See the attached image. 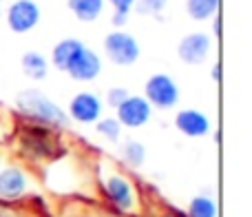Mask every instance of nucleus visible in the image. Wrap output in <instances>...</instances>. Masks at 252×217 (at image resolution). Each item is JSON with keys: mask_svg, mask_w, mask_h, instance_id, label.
Wrapping results in <instances>:
<instances>
[{"mask_svg": "<svg viewBox=\"0 0 252 217\" xmlns=\"http://www.w3.org/2000/svg\"><path fill=\"white\" fill-rule=\"evenodd\" d=\"M16 111L27 124L47 126L51 131H64L71 126V120L64 108L40 89H25L18 93Z\"/></svg>", "mask_w": 252, "mask_h": 217, "instance_id": "2", "label": "nucleus"}, {"mask_svg": "<svg viewBox=\"0 0 252 217\" xmlns=\"http://www.w3.org/2000/svg\"><path fill=\"white\" fill-rule=\"evenodd\" d=\"M210 78H213V82H221V62H215L213 69H210Z\"/></svg>", "mask_w": 252, "mask_h": 217, "instance_id": "23", "label": "nucleus"}, {"mask_svg": "<svg viewBox=\"0 0 252 217\" xmlns=\"http://www.w3.org/2000/svg\"><path fill=\"white\" fill-rule=\"evenodd\" d=\"M93 126H95L97 135L104 138L106 142H111V144H118L120 138H122V131H124L122 124L115 120V115H102Z\"/></svg>", "mask_w": 252, "mask_h": 217, "instance_id": "19", "label": "nucleus"}, {"mask_svg": "<svg viewBox=\"0 0 252 217\" xmlns=\"http://www.w3.org/2000/svg\"><path fill=\"white\" fill-rule=\"evenodd\" d=\"M0 16H2V0H0Z\"/></svg>", "mask_w": 252, "mask_h": 217, "instance_id": "26", "label": "nucleus"}, {"mask_svg": "<svg viewBox=\"0 0 252 217\" xmlns=\"http://www.w3.org/2000/svg\"><path fill=\"white\" fill-rule=\"evenodd\" d=\"M102 47H104L106 60H109L111 65H115V67L135 65V62L139 60V53H142L137 38H135L133 34H128V31H124V29L109 31V34L104 36Z\"/></svg>", "mask_w": 252, "mask_h": 217, "instance_id": "5", "label": "nucleus"}, {"mask_svg": "<svg viewBox=\"0 0 252 217\" xmlns=\"http://www.w3.org/2000/svg\"><path fill=\"white\" fill-rule=\"evenodd\" d=\"M104 2L106 0H66V7L80 22H93L102 16Z\"/></svg>", "mask_w": 252, "mask_h": 217, "instance_id": "15", "label": "nucleus"}, {"mask_svg": "<svg viewBox=\"0 0 252 217\" xmlns=\"http://www.w3.org/2000/svg\"><path fill=\"white\" fill-rule=\"evenodd\" d=\"M66 115L75 124L93 126L102 115H104V100L95 91H78L69 100V107L64 108Z\"/></svg>", "mask_w": 252, "mask_h": 217, "instance_id": "7", "label": "nucleus"}, {"mask_svg": "<svg viewBox=\"0 0 252 217\" xmlns=\"http://www.w3.org/2000/svg\"><path fill=\"white\" fill-rule=\"evenodd\" d=\"M186 217H217V202L208 193L195 195L186 209Z\"/></svg>", "mask_w": 252, "mask_h": 217, "instance_id": "18", "label": "nucleus"}, {"mask_svg": "<svg viewBox=\"0 0 252 217\" xmlns=\"http://www.w3.org/2000/svg\"><path fill=\"white\" fill-rule=\"evenodd\" d=\"M144 98L146 102L159 111H170L179 105V87L175 82L173 75L168 73H153L151 78L144 82Z\"/></svg>", "mask_w": 252, "mask_h": 217, "instance_id": "6", "label": "nucleus"}, {"mask_svg": "<svg viewBox=\"0 0 252 217\" xmlns=\"http://www.w3.org/2000/svg\"><path fill=\"white\" fill-rule=\"evenodd\" d=\"M31 193V173L27 166L0 157V202H20Z\"/></svg>", "mask_w": 252, "mask_h": 217, "instance_id": "4", "label": "nucleus"}, {"mask_svg": "<svg viewBox=\"0 0 252 217\" xmlns=\"http://www.w3.org/2000/svg\"><path fill=\"white\" fill-rule=\"evenodd\" d=\"M213 34L217 36V38L221 36V13H217V16L213 18Z\"/></svg>", "mask_w": 252, "mask_h": 217, "instance_id": "24", "label": "nucleus"}, {"mask_svg": "<svg viewBox=\"0 0 252 217\" xmlns=\"http://www.w3.org/2000/svg\"><path fill=\"white\" fill-rule=\"evenodd\" d=\"M20 65H22V73L29 80H33V82L44 80L49 75V69H51L49 60L40 51H27L25 56H22Z\"/></svg>", "mask_w": 252, "mask_h": 217, "instance_id": "14", "label": "nucleus"}, {"mask_svg": "<svg viewBox=\"0 0 252 217\" xmlns=\"http://www.w3.org/2000/svg\"><path fill=\"white\" fill-rule=\"evenodd\" d=\"M7 27L13 34H29L40 22V7L35 0H13L7 7Z\"/></svg>", "mask_w": 252, "mask_h": 217, "instance_id": "10", "label": "nucleus"}, {"mask_svg": "<svg viewBox=\"0 0 252 217\" xmlns=\"http://www.w3.org/2000/svg\"><path fill=\"white\" fill-rule=\"evenodd\" d=\"M221 0H186V11L195 22L213 20L219 13Z\"/></svg>", "mask_w": 252, "mask_h": 217, "instance_id": "17", "label": "nucleus"}, {"mask_svg": "<svg viewBox=\"0 0 252 217\" xmlns=\"http://www.w3.org/2000/svg\"><path fill=\"white\" fill-rule=\"evenodd\" d=\"M115 120L122 124V129H130V131L144 129L153 120V107L148 105L144 96L128 93V98L115 108Z\"/></svg>", "mask_w": 252, "mask_h": 217, "instance_id": "8", "label": "nucleus"}, {"mask_svg": "<svg viewBox=\"0 0 252 217\" xmlns=\"http://www.w3.org/2000/svg\"><path fill=\"white\" fill-rule=\"evenodd\" d=\"M120 155H122V164L126 169H142L144 164H146V146H144L139 140H124L122 142V148H120Z\"/></svg>", "mask_w": 252, "mask_h": 217, "instance_id": "16", "label": "nucleus"}, {"mask_svg": "<svg viewBox=\"0 0 252 217\" xmlns=\"http://www.w3.org/2000/svg\"><path fill=\"white\" fill-rule=\"evenodd\" d=\"M18 144H20V155L27 162L40 164V162L53 160L58 155L60 135H58V131H51L47 126L25 124V129L18 135Z\"/></svg>", "mask_w": 252, "mask_h": 217, "instance_id": "3", "label": "nucleus"}, {"mask_svg": "<svg viewBox=\"0 0 252 217\" xmlns=\"http://www.w3.org/2000/svg\"><path fill=\"white\" fill-rule=\"evenodd\" d=\"M111 7H113V18H111V22H113V27H124L126 22H128V16L130 11H133L135 7V0H109Z\"/></svg>", "mask_w": 252, "mask_h": 217, "instance_id": "20", "label": "nucleus"}, {"mask_svg": "<svg viewBox=\"0 0 252 217\" xmlns=\"http://www.w3.org/2000/svg\"><path fill=\"white\" fill-rule=\"evenodd\" d=\"M64 73L69 75L71 80H75V82H93V80H97L102 73L100 53L89 49V47H84L82 51L71 60V65L66 67Z\"/></svg>", "mask_w": 252, "mask_h": 217, "instance_id": "11", "label": "nucleus"}, {"mask_svg": "<svg viewBox=\"0 0 252 217\" xmlns=\"http://www.w3.org/2000/svg\"><path fill=\"white\" fill-rule=\"evenodd\" d=\"M175 129L179 131L186 138H206V135L213 131V124H210V117L206 115L199 108H182V111L175 113Z\"/></svg>", "mask_w": 252, "mask_h": 217, "instance_id": "12", "label": "nucleus"}, {"mask_svg": "<svg viewBox=\"0 0 252 217\" xmlns=\"http://www.w3.org/2000/svg\"><path fill=\"white\" fill-rule=\"evenodd\" d=\"M84 47H87V44H84L82 40H78V38L60 40V42L51 49V60H49V65L56 67L58 71H66V67L71 65V60H73V58L78 56Z\"/></svg>", "mask_w": 252, "mask_h": 217, "instance_id": "13", "label": "nucleus"}, {"mask_svg": "<svg viewBox=\"0 0 252 217\" xmlns=\"http://www.w3.org/2000/svg\"><path fill=\"white\" fill-rule=\"evenodd\" d=\"M170 215H173V217H186V215H182V213H177V211H170Z\"/></svg>", "mask_w": 252, "mask_h": 217, "instance_id": "25", "label": "nucleus"}, {"mask_svg": "<svg viewBox=\"0 0 252 217\" xmlns=\"http://www.w3.org/2000/svg\"><path fill=\"white\" fill-rule=\"evenodd\" d=\"M126 98H128V89H124V87H111L102 100H104V107H109V108H113V111H115V108L122 105Z\"/></svg>", "mask_w": 252, "mask_h": 217, "instance_id": "22", "label": "nucleus"}, {"mask_svg": "<svg viewBox=\"0 0 252 217\" xmlns=\"http://www.w3.org/2000/svg\"><path fill=\"white\" fill-rule=\"evenodd\" d=\"M168 0H135L133 11H137L139 16H159L166 9Z\"/></svg>", "mask_w": 252, "mask_h": 217, "instance_id": "21", "label": "nucleus"}, {"mask_svg": "<svg viewBox=\"0 0 252 217\" xmlns=\"http://www.w3.org/2000/svg\"><path fill=\"white\" fill-rule=\"evenodd\" d=\"M213 53V36L206 31H192V34L184 36L177 44V56L184 65L188 67H199Z\"/></svg>", "mask_w": 252, "mask_h": 217, "instance_id": "9", "label": "nucleus"}, {"mask_svg": "<svg viewBox=\"0 0 252 217\" xmlns=\"http://www.w3.org/2000/svg\"><path fill=\"white\" fill-rule=\"evenodd\" d=\"M97 180H100V193L104 202L120 215H137L142 211V195L139 186L130 175L122 173L113 164L104 162L97 169Z\"/></svg>", "mask_w": 252, "mask_h": 217, "instance_id": "1", "label": "nucleus"}]
</instances>
